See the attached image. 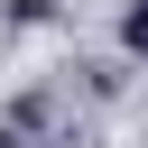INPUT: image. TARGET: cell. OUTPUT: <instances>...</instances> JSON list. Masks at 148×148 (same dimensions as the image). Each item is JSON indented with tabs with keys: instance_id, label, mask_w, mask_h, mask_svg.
<instances>
[{
	"instance_id": "cell-1",
	"label": "cell",
	"mask_w": 148,
	"mask_h": 148,
	"mask_svg": "<svg viewBox=\"0 0 148 148\" xmlns=\"http://www.w3.org/2000/svg\"><path fill=\"white\" fill-rule=\"evenodd\" d=\"M120 46H130V56H148V0H130V18H120Z\"/></svg>"
},
{
	"instance_id": "cell-2",
	"label": "cell",
	"mask_w": 148,
	"mask_h": 148,
	"mask_svg": "<svg viewBox=\"0 0 148 148\" xmlns=\"http://www.w3.org/2000/svg\"><path fill=\"white\" fill-rule=\"evenodd\" d=\"M0 148H18V139H9V130H0Z\"/></svg>"
}]
</instances>
